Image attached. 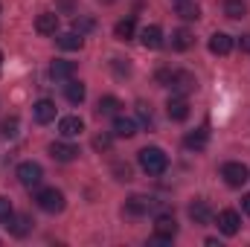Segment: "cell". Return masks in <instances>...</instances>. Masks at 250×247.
<instances>
[{
	"label": "cell",
	"instance_id": "6da1fadb",
	"mask_svg": "<svg viewBox=\"0 0 250 247\" xmlns=\"http://www.w3.org/2000/svg\"><path fill=\"white\" fill-rule=\"evenodd\" d=\"M137 163H140V169H143L146 175H151V178H157V175H163V172L169 169V157H166V151L157 148V145H146V148L137 154Z\"/></svg>",
	"mask_w": 250,
	"mask_h": 247
},
{
	"label": "cell",
	"instance_id": "7a4b0ae2",
	"mask_svg": "<svg viewBox=\"0 0 250 247\" xmlns=\"http://www.w3.org/2000/svg\"><path fill=\"white\" fill-rule=\"evenodd\" d=\"M35 201H38V206L44 209V212H62L64 209V195L59 189H41L38 195H35Z\"/></svg>",
	"mask_w": 250,
	"mask_h": 247
},
{
	"label": "cell",
	"instance_id": "3957f363",
	"mask_svg": "<svg viewBox=\"0 0 250 247\" xmlns=\"http://www.w3.org/2000/svg\"><path fill=\"white\" fill-rule=\"evenodd\" d=\"M221 178L227 181V186H245L250 178V169L245 163H224L221 166Z\"/></svg>",
	"mask_w": 250,
	"mask_h": 247
},
{
	"label": "cell",
	"instance_id": "277c9868",
	"mask_svg": "<svg viewBox=\"0 0 250 247\" xmlns=\"http://www.w3.org/2000/svg\"><path fill=\"white\" fill-rule=\"evenodd\" d=\"M41 178H44V169H41L38 163L26 160V163H21V166H18V181L26 186V189H35V186L41 184Z\"/></svg>",
	"mask_w": 250,
	"mask_h": 247
},
{
	"label": "cell",
	"instance_id": "5b68a950",
	"mask_svg": "<svg viewBox=\"0 0 250 247\" xmlns=\"http://www.w3.org/2000/svg\"><path fill=\"white\" fill-rule=\"evenodd\" d=\"M239 227H242V215H239L236 209H221V212H218V230H221L224 236H236Z\"/></svg>",
	"mask_w": 250,
	"mask_h": 247
},
{
	"label": "cell",
	"instance_id": "8992f818",
	"mask_svg": "<svg viewBox=\"0 0 250 247\" xmlns=\"http://www.w3.org/2000/svg\"><path fill=\"white\" fill-rule=\"evenodd\" d=\"M166 114H169V120H175V123H184V120L189 117V102H187V96L175 93V96L166 102Z\"/></svg>",
	"mask_w": 250,
	"mask_h": 247
},
{
	"label": "cell",
	"instance_id": "52a82bcc",
	"mask_svg": "<svg viewBox=\"0 0 250 247\" xmlns=\"http://www.w3.org/2000/svg\"><path fill=\"white\" fill-rule=\"evenodd\" d=\"M151 209H154V198H148V195H131L125 201V212L128 215H146Z\"/></svg>",
	"mask_w": 250,
	"mask_h": 247
},
{
	"label": "cell",
	"instance_id": "ba28073f",
	"mask_svg": "<svg viewBox=\"0 0 250 247\" xmlns=\"http://www.w3.org/2000/svg\"><path fill=\"white\" fill-rule=\"evenodd\" d=\"M50 157L59 160V163H73V160L79 157V148H76L73 143H53V145H50Z\"/></svg>",
	"mask_w": 250,
	"mask_h": 247
},
{
	"label": "cell",
	"instance_id": "9c48e42d",
	"mask_svg": "<svg viewBox=\"0 0 250 247\" xmlns=\"http://www.w3.org/2000/svg\"><path fill=\"white\" fill-rule=\"evenodd\" d=\"M32 117H35V123L47 125L56 120V102H50V99H38L35 105H32Z\"/></svg>",
	"mask_w": 250,
	"mask_h": 247
},
{
	"label": "cell",
	"instance_id": "30bf717a",
	"mask_svg": "<svg viewBox=\"0 0 250 247\" xmlns=\"http://www.w3.org/2000/svg\"><path fill=\"white\" fill-rule=\"evenodd\" d=\"M56 29H59V15L56 12H41L35 18V32L38 35H56Z\"/></svg>",
	"mask_w": 250,
	"mask_h": 247
},
{
	"label": "cell",
	"instance_id": "8fae6325",
	"mask_svg": "<svg viewBox=\"0 0 250 247\" xmlns=\"http://www.w3.org/2000/svg\"><path fill=\"white\" fill-rule=\"evenodd\" d=\"M169 87H172L175 93L187 96L189 90H195V76H192V73H184V70H175V76H172Z\"/></svg>",
	"mask_w": 250,
	"mask_h": 247
},
{
	"label": "cell",
	"instance_id": "7c38bea8",
	"mask_svg": "<svg viewBox=\"0 0 250 247\" xmlns=\"http://www.w3.org/2000/svg\"><path fill=\"white\" fill-rule=\"evenodd\" d=\"M140 41H143L146 50H160L163 47V29L160 26H146L140 32Z\"/></svg>",
	"mask_w": 250,
	"mask_h": 247
},
{
	"label": "cell",
	"instance_id": "4fadbf2b",
	"mask_svg": "<svg viewBox=\"0 0 250 247\" xmlns=\"http://www.w3.org/2000/svg\"><path fill=\"white\" fill-rule=\"evenodd\" d=\"M154 233L163 236V239H175L178 236V221L172 215H157L154 218Z\"/></svg>",
	"mask_w": 250,
	"mask_h": 247
},
{
	"label": "cell",
	"instance_id": "5bb4252c",
	"mask_svg": "<svg viewBox=\"0 0 250 247\" xmlns=\"http://www.w3.org/2000/svg\"><path fill=\"white\" fill-rule=\"evenodd\" d=\"M207 143H209V131L207 128H198V131H192V134L184 137V145H187L189 151H204Z\"/></svg>",
	"mask_w": 250,
	"mask_h": 247
},
{
	"label": "cell",
	"instance_id": "9a60e30c",
	"mask_svg": "<svg viewBox=\"0 0 250 247\" xmlns=\"http://www.w3.org/2000/svg\"><path fill=\"white\" fill-rule=\"evenodd\" d=\"M233 50V38L227 35V32H215L212 38H209V53L212 56H227Z\"/></svg>",
	"mask_w": 250,
	"mask_h": 247
},
{
	"label": "cell",
	"instance_id": "2e32d148",
	"mask_svg": "<svg viewBox=\"0 0 250 247\" xmlns=\"http://www.w3.org/2000/svg\"><path fill=\"white\" fill-rule=\"evenodd\" d=\"M73 73H76V64L64 62V59H56L53 67H50V76H53L56 82H70V79H73Z\"/></svg>",
	"mask_w": 250,
	"mask_h": 247
},
{
	"label": "cell",
	"instance_id": "e0dca14e",
	"mask_svg": "<svg viewBox=\"0 0 250 247\" xmlns=\"http://www.w3.org/2000/svg\"><path fill=\"white\" fill-rule=\"evenodd\" d=\"M84 131V123L79 120V117H64L62 123H59V134L67 137V140H73V137H79Z\"/></svg>",
	"mask_w": 250,
	"mask_h": 247
},
{
	"label": "cell",
	"instance_id": "ac0fdd59",
	"mask_svg": "<svg viewBox=\"0 0 250 247\" xmlns=\"http://www.w3.org/2000/svg\"><path fill=\"white\" fill-rule=\"evenodd\" d=\"M189 218H192L195 224H207V221L212 218L209 204H207V201H195V204H189Z\"/></svg>",
	"mask_w": 250,
	"mask_h": 247
},
{
	"label": "cell",
	"instance_id": "d6986e66",
	"mask_svg": "<svg viewBox=\"0 0 250 247\" xmlns=\"http://www.w3.org/2000/svg\"><path fill=\"white\" fill-rule=\"evenodd\" d=\"M120 108H123V102H120L117 96H102L99 105H96V114H99V117H117Z\"/></svg>",
	"mask_w": 250,
	"mask_h": 247
},
{
	"label": "cell",
	"instance_id": "ffe728a7",
	"mask_svg": "<svg viewBox=\"0 0 250 247\" xmlns=\"http://www.w3.org/2000/svg\"><path fill=\"white\" fill-rule=\"evenodd\" d=\"M6 227H9V230H12V233L18 236V239H23V236H26V233L32 230V218H29V215H12Z\"/></svg>",
	"mask_w": 250,
	"mask_h": 247
},
{
	"label": "cell",
	"instance_id": "44dd1931",
	"mask_svg": "<svg viewBox=\"0 0 250 247\" xmlns=\"http://www.w3.org/2000/svg\"><path fill=\"white\" fill-rule=\"evenodd\" d=\"M114 134L123 137V140H131V137L137 134V123H134L131 117H117V120H114Z\"/></svg>",
	"mask_w": 250,
	"mask_h": 247
},
{
	"label": "cell",
	"instance_id": "7402d4cb",
	"mask_svg": "<svg viewBox=\"0 0 250 247\" xmlns=\"http://www.w3.org/2000/svg\"><path fill=\"white\" fill-rule=\"evenodd\" d=\"M64 96H67V102L82 105V102H84V84H82V82H76V79H70V82L64 84Z\"/></svg>",
	"mask_w": 250,
	"mask_h": 247
},
{
	"label": "cell",
	"instance_id": "603a6c76",
	"mask_svg": "<svg viewBox=\"0 0 250 247\" xmlns=\"http://www.w3.org/2000/svg\"><path fill=\"white\" fill-rule=\"evenodd\" d=\"M195 44V38H192V32L189 29H175L172 32V50H178V53H184Z\"/></svg>",
	"mask_w": 250,
	"mask_h": 247
},
{
	"label": "cell",
	"instance_id": "cb8c5ba5",
	"mask_svg": "<svg viewBox=\"0 0 250 247\" xmlns=\"http://www.w3.org/2000/svg\"><path fill=\"white\" fill-rule=\"evenodd\" d=\"M224 15L230 21H239V18L248 15V3L245 0H224Z\"/></svg>",
	"mask_w": 250,
	"mask_h": 247
},
{
	"label": "cell",
	"instance_id": "d4e9b609",
	"mask_svg": "<svg viewBox=\"0 0 250 247\" xmlns=\"http://www.w3.org/2000/svg\"><path fill=\"white\" fill-rule=\"evenodd\" d=\"M134 32H137V23H134V18H125V21H120V23L114 26V35H117V41H131V38H134Z\"/></svg>",
	"mask_w": 250,
	"mask_h": 247
},
{
	"label": "cell",
	"instance_id": "484cf974",
	"mask_svg": "<svg viewBox=\"0 0 250 247\" xmlns=\"http://www.w3.org/2000/svg\"><path fill=\"white\" fill-rule=\"evenodd\" d=\"M59 47L62 50H82L84 47V38L73 29V32H64V35H59Z\"/></svg>",
	"mask_w": 250,
	"mask_h": 247
},
{
	"label": "cell",
	"instance_id": "4316f807",
	"mask_svg": "<svg viewBox=\"0 0 250 247\" xmlns=\"http://www.w3.org/2000/svg\"><path fill=\"white\" fill-rule=\"evenodd\" d=\"M178 15H181L184 21H198V18H201V9H198V3L181 0V3H178Z\"/></svg>",
	"mask_w": 250,
	"mask_h": 247
},
{
	"label": "cell",
	"instance_id": "83f0119b",
	"mask_svg": "<svg viewBox=\"0 0 250 247\" xmlns=\"http://www.w3.org/2000/svg\"><path fill=\"white\" fill-rule=\"evenodd\" d=\"M0 131H3V137H6V140L18 137V117H9V120H3V125H0Z\"/></svg>",
	"mask_w": 250,
	"mask_h": 247
},
{
	"label": "cell",
	"instance_id": "f1b7e54d",
	"mask_svg": "<svg viewBox=\"0 0 250 247\" xmlns=\"http://www.w3.org/2000/svg\"><path fill=\"white\" fill-rule=\"evenodd\" d=\"M12 215H15V209H12V201L0 195V221H3V224H9V218H12Z\"/></svg>",
	"mask_w": 250,
	"mask_h": 247
},
{
	"label": "cell",
	"instance_id": "f546056e",
	"mask_svg": "<svg viewBox=\"0 0 250 247\" xmlns=\"http://www.w3.org/2000/svg\"><path fill=\"white\" fill-rule=\"evenodd\" d=\"M137 117H140V123L146 125V128H151V123H154V117H151V108H148V105H143V102L137 105Z\"/></svg>",
	"mask_w": 250,
	"mask_h": 247
},
{
	"label": "cell",
	"instance_id": "4dcf8cb0",
	"mask_svg": "<svg viewBox=\"0 0 250 247\" xmlns=\"http://www.w3.org/2000/svg\"><path fill=\"white\" fill-rule=\"evenodd\" d=\"M73 29H76L79 35H84V32L93 29V21H90V18H76V21H73Z\"/></svg>",
	"mask_w": 250,
	"mask_h": 247
},
{
	"label": "cell",
	"instance_id": "1f68e13d",
	"mask_svg": "<svg viewBox=\"0 0 250 247\" xmlns=\"http://www.w3.org/2000/svg\"><path fill=\"white\" fill-rule=\"evenodd\" d=\"M93 148H96V151H111V137H108V134H99V137L93 140Z\"/></svg>",
	"mask_w": 250,
	"mask_h": 247
},
{
	"label": "cell",
	"instance_id": "d6a6232c",
	"mask_svg": "<svg viewBox=\"0 0 250 247\" xmlns=\"http://www.w3.org/2000/svg\"><path fill=\"white\" fill-rule=\"evenodd\" d=\"M114 175H117V181H131V166L128 163H117L114 166Z\"/></svg>",
	"mask_w": 250,
	"mask_h": 247
},
{
	"label": "cell",
	"instance_id": "836d02e7",
	"mask_svg": "<svg viewBox=\"0 0 250 247\" xmlns=\"http://www.w3.org/2000/svg\"><path fill=\"white\" fill-rule=\"evenodd\" d=\"M111 64H114V73H117V76H128V73H131V64L128 62L123 64V59H114Z\"/></svg>",
	"mask_w": 250,
	"mask_h": 247
},
{
	"label": "cell",
	"instance_id": "e575fe53",
	"mask_svg": "<svg viewBox=\"0 0 250 247\" xmlns=\"http://www.w3.org/2000/svg\"><path fill=\"white\" fill-rule=\"evenodd\" d=\"M242 212H245V215H250V192L242 198Z\"/></svg>",
	"mask_w": 250,
	"mask_h": 247
},
{
	"label": "cell",
	"instance_id": "d590c367",
	"mask_svg": "<svg viewBox=\"0 0 250 247\" xmlns=\"http://www.w3.org/2000/svg\"><path fill=\"white\" fill-rule=\"evenodd\" d=\"M242 50L250 53V35H242Z\"/></svg>",
	"mask_w": 250,
	"mask_h": 247
},
{
	"label": "cell",
	"instance_id": "8d00e7d4",
	"mask_svg": "<svg viewBox=\"0 0 250 247\" xmlns=\"http://www.w3.org/2000/svg\"><path fill=\"white\" fill-rule=\"evenodd\" d=\"M59 3H62V9H70L73 6V0H59Z\"/></svg>",
	"mask_w": 250,
	"mask_h": 247
},
{
	"label": "cell",
	"instance_id": "74e56055",
	"mask_svg": "<svg viewBox=\"0 0 250 247\" xmlns=\"http://www.w3.org/2000/svg\"><path fill=\"white\" fill-rule=\"evenodd\" d=\"M0 64H3V53H0Z\"/></svg>",
	"mask_w": 250,
	"mask_h": 247
},
{
	"label": "cell",
	"instance_id": "f35d334b",
	"mask_svg": "<svg viewBox=\"0 0 250 247\" xmlns=\"http://www.w3.org/2000/svg\"><path fill=\"white\" fill-rule=\"evenodd\" d=\"M175 3H181V0H175Z\"/></svg>",
	"mask_w": 250,
	"mask_h": 247
}]
</instances>
